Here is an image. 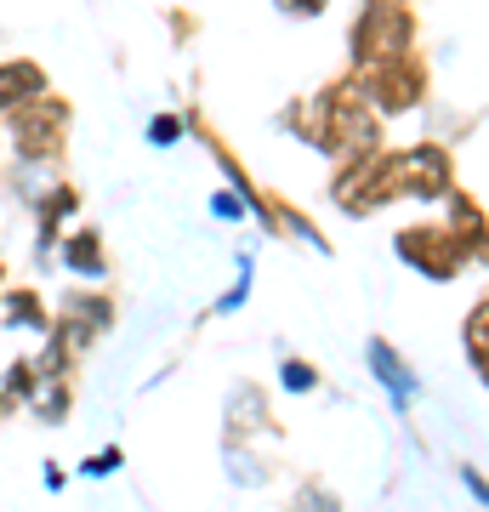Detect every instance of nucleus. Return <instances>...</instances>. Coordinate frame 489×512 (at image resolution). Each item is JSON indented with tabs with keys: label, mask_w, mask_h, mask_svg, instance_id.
I'll list each match as a JSON object with an SVG mask.
<instances>
[{
	"label": "nucleus",
	"mask_w": 489,
	"mask_h": 512,
	"mask_svg": "<svg viewBox=\"0 0 489 512\" xmlns=\"http://www.w3.org/2000/svg\"><path fill=\"white\" fill-rule=\"evenodd\" d=\"M416 0H364L353 29H347V63L353 69H370L381 57H399L416 52Z\"/></svg>",
	"instance_id": "2"
},
{
	"label": "nucleus",
	"mask_w": 489,
	"mask_h": 512,
	"mask_svg": "<svg viewBox=\"0 0 489 512\" xmlns=\"http://www.w3.org/2000/svg\"><path fill=\"white\" fill-rule=\"evenodd\" d=\"M319 365L313 359H296V353H279V387L285 393H296V399H308V393H319Z\"/></svg>",
	"instance_id": "19"
},
{
	"label": "nucleus",
	"mask_w": 489,
	"mask_h": 512,
	"mask_svg": "<svg viewBox=\"0 0 489 512\" xmlns=\"http://www.w3.org/2000/svg\"><path fill=\"white\" fill-rule=\"evenodd\" d=\"M6 285H12V279H6V262H0V291H6Z\"/></svg>",
	"instance_id": "29"
},
{
	"label": "nucleus",
	"mask_w": 489,
	"mask_h": 512,
	"mask_svg": "<svg viewBox=\"0 0 489 512\" xmlns=\"http://www.w3.org/2000/svg\"><path fill=\"white\" fill-rule=\"evenodd\" d=\"M23 410H29L40 427H63V421H69V410H74V387L69 382H46L35 399L23 404Z\"/></svg>",
	"instance_id": "16"
},
{
	"label": "nucleus",
	"mask_w": 489,
	"mask_h": 512,
	"mask_svg": "<svg viewBox=\"0 0 489 512\" xmlns=\"http://www.w3.org/2000/svg\"><path fill=\"white\" fill-rule=\"evenodd\" d=\"M120 308H114L109 291H63V308H57V336L69 342L80 359L97 348V336H109Z\"/></svg>",
	"instance_id": "7"
},
{
	"label": "nucleus",
	"mask_w": 489,
	"mask_h": 512,
	"mask_svg": "<svg viewBox=\"0 0 489 512\" xmlns=\"http://www.w3.org/2000/svg\"><path fill=\"white\" fill-rule=\"evenodd\" d=\"M205 211H211V217H217V222H251V205L239 200L234 188H217V194L205 200Z\"/></svg>",
	"instance_id": "23"
},
{
	"label": "nucleus",
	"mask_w": 489,
	"mask_h": 512,
	"mask_svg": "<svg viewBox=\"0 0 489 512\" xmlns=\"http://www.w3.org/2000/svg\"><path fill=\"white\" fill-rule=\"evenodd\" d=\"M40 92H52V80H46V69L35 57H0V120Z\"/></svg>",
	"instance_id": "12"
},
{
	"label": "nucleus",
	"mask_w": 489,
	"mask_h": 512,
	"mask_svg": "<svg viewBox=\"0 0 489 512\" xmlns=\"http://www.w3.org/2000/svg\"><path fill=\"white\" fill-rule=\"evenodd\" d=\"M290 512H342V495L330 490L325 478H302L290 495Z\"/></svg>",
	"instance_id": "22"
},
{
	"label": "nucleus",
	"mask_w": 489,
	"mask_h": 512,
	"mask_svg": "<svg viewBox=\"0 0 489 512\" xmlns=\"http://www.w3.org/2000/svg\"><path fill=\"white\" fill-rule=\"evenodd\" d=\"M69 126H74V103L57 92L29 97L23 109H12L0 120L6 143H12V160L18 165H46V171H63V154H69Z\"/></svg>",
	"instance_id": "1"
},
{
	"label": "nucleus",
	"mask_w": 489,
	"mask_h": 512,
	"mask_svg": "<svg viewBox=\"0 0 489 512\" xmlns=\"http://www.w3.org/2000/svg\"><path fill=\"white\" fill-rule=\"evenodd\" d=\"M35 262L40 268H52L57 262V245H63V234H69V222L80 217V188L69 183V177H57V183H46L35 194Z\"/></svg>",
	"instance_id": "8"
},
{
	"label": "nucleus",
	"mask_w": 489,
	"mask_h": 512,
	"mask_svg": "<svg viewBox=\"0 0 489 512\" xmlns=\"http://www.w3.org/2000/svg\"><path fill=\"white\" fill-rule=\"evenodd\" d=\"M222 467H228V484H239V490H256V484H268V467H262L251 450H239L234 439L222 444Z\"/></svg>",
	"instance_id": "20"
},
{
	"label": "nucleus",
	"mask_w": 489,
	"mask_h": 512,
	"mask_svg": "<svg viewBox=\"0 0 489 512\" xmlns=\"http://www.w3.org/2000/svg\"><path fill=\"white\" fill-rule=\"evenodd\" d=\"M273 12H279V18L308 23V18H325V12H330V0H273Z\"/></svg>",
	"instance_id": "25"
},
{
	"label": "nucleus",
	"mask_w": 489,
	"mask_h": 512,
	"mask_svg": "<svg viewBox=\"0 0 489 512\" xmlns=\"http://www.w3.org/2000/svg\"><path fill=\"white\" fill-rule=\"evenodd\" d=\"M461 484H467L472 501H484V507H489V478L478 473V467H461Z\"/></svg>",
	"instance_id": "26"
},
{
	"label": "nucleus",
	"mask_w": 489,
	"mask_h": 512,
	"mask_svg": "<svg viewBox=\"0 0 489 512\" xmlns=\"http://www.w3.org/2000/svg\"><path fill=\"white\" fill-rule=\"evenodd\" d=\"M0 330H23V336H46L52 330V308L35 285H6L0 291Z\"/></svg>",
	"instance_id": "11"
},
{
	"label": "nucleus",
	"mask_w": 489,
	"mask_h": 512,
	"mask_svg": "<svg viewBox=\"0 0 489 512\" xmlns=\"http://www.w3.org/2000/svg\"><path fill=\"white\" fill-rule=\"evenodd\" d=\"M40 387H46V376H40V365H35V359H12V365L0 370V393H6V399L29 404V399L40 393Z\"/></svg>",
	"instance_id": "18"
},
{
	"label": "nucleus",
	"mask_w": 489,
	"mask_h": 512,
	"mask_svg": "<svg viewBox=\"0 0 489 512\" xmlns=\"http://www.w3.org/2000/svg\"><path fill=\"white\" fill-rule=\"evenodd\" d=\"M143 137H148V148H177L182 137H188V114L154 109V114H148V126H143Z\"/></svg>",
	"instance_id": "21"
},
{
	"label": "nucleus",
	"mask_w": 489,
	"mask_h": 512,
	"mask_svg": "<svg viewBox=\"0 0 489 512\" xmlns=\"http://www.w3.org/2000/svg\"><path fill=\"white\" fill-rule=\"evenodd\" d=\"M364 365H370L376 387L387 393V399H393V410H399V416L421 399V376L410 370V359H404V353L393 348L387 336H370V342H364Z\"/></svg>",
	"instance_id": "9"
},
{
	"label": "nucleus",
	"mask_w": 489,
	"mask_h": 512,
	"mask_svg": "<svg viewBox=\"0 0 489 512\" xmlns=\"http://www.w3.org/2000/svg\"><path fill=\"white\" fill-rule=\"evenodd\" d=\"M387 183H393V200L444 205V194L455 188L450 143L421 137V143H410V148H387Z\"/></svg>",
	"instance_id": "4"
},
{
	"label": "nucleus",
	"mask_w": 489,
	"mask_h": 512,
	"mask_svg": "<svg viewBox=\"0 0 489 512\" xmlns=\"http://www.w3.org/2000/svg\"><path fill=\"white\" fill-rule=\"evenodd\" d=\"M251 285H256V251H239V279L211 302V319H228V313L245 308V302H251Z\"/></svg>",
	"instance_id": "17"
},
{
	"label": "nucleus",
	"mask_w": 489,
	"mask_h": 512,
	"mask_svg": "<svg viewBox=\"0 0 489 512\" xmlns=\"http://www.w3.org/2000/svg\"><path fill=\"white\" fill-rule=\"evenodd\" d=\"M461 342H467L472 370L489 382V296H478V302L467 308V319H461Z\"/></svg>",
	"instance_id": "15"
},
{
	"label": "nucleus",
	"mask_w": 489,
	"mask_h": 512,
	"mask_svg": "<svg viewBox=\"0 0 489 512\" xmlns=\"http://www.w3.org/2000/svg\"><path fill=\"white\" fill-rule=\"evenodd\" d=\"M251 439V433H273V416H268V399H262V387H234L228 393V439Z\"/></svg>",
	"instance_id": "13"
},
{
	"label": "nucleus",
	"mask_w": 489,
	"mask_h": 512,
	"mask_svg": "<svg viewBox=\"0 0 489 512\" xmlns=\"http://www.w3.org/2000/svg\"><path fill=\"white\" fill-rule=\"evenodd\" d=\"M120 467H126V450H120V444H109V450H97L91 461H80L86 478H109V473H120Z\"/></svg>",
	"instance_id": "24"
},
{
	"label": "nucleus",
	"mask_w": 489,
	"mask_h": 512,
	"mask_svg": "<svg viewBox=\"0 0 489 512\" xmlns=\"http://www.w3.org/2000/svg\"><path fill=\"white\" fill-rule=\"evenodd\" d=\"M57 268L80 285H109L114 279V262H109V245L97 228H69L63 245H57Z\"/></svg>",
	"instance_id": "10"
},
{
	"label": "nucleus",
	"mask_w": 489,
	"mask_h": 512,
	"mask_svg": "<svg viewBox=\"0 0 489 512\" xmlns=\"http://www.w3.org/2000/svg\"><path fill=\"white\" fill-rule=\"evenodd\" d=\"M273 211H279V234H290V239H302L313 256H330V239H325V228L302 211V205H290L285 194H273Z\"/></svg>",
	"instance_id": "14"
},
{
	"label": "nucleus",
	"mask_w": 489,
	"mask_h": 512,
	"mask_svg": "<svg viewBox=\"0 0 489 512\" xmlns=\"http://www.w3.org/2000/svg\"><path fill=\"white\" fill-rule=\"evenodd\" d=\"M393 251L410 274H421L427 285H455L472 268L467 245L450 234V222H404L393 234Z\"/></svg>",
	"instance_id": "5"
},
{
	"label": "nucleus",
	"mask_w": 489,
	"mask_h": 512,
	"mask_svg": "<svg viewBox=\"0 0 489 512\" xmlns=\"http://www.w3.org/2000/svg\"><path fill=\"white\" fill-rule=\"evenodd\" d=\"M12 410H18V399H6V393H0V421L12 416Z\"/></svg>",
	"instance_id": "28"
},
{
	"label": "nucleus",
	"mask_w": 489,
	"mask_h": 512,
	"mask_svg": "<svg viewBox=\"0 0 489 512\" xmlns=\"http://www.w3.org/2000/svg\"><path fill=\"white\" fill-rule=\"evenodd\" d=\"M330 200L347 217H376L381 205H393V183H387V143L364 148V154H342L330 171Z\"/></svg>",
	"instance_id": "6"
},
{
	"label": "nucleus",
	"mask_w": 489,
	"mask_h": 512,
	"mask_svg": "<svg viewBox=\"0 0 489 512\" xmlns=\"http://www.w3.org/2000/svg\"><path fill=\"white\" fill-rule=\"evenodd\" d=\"M40 473H46V490H63V484H69V473H63V461H46Z\"/></svg>",
	"instance_id": "27"
},
{
	"label": "nucleus",
	"mask_w": 489,
	"mask_h": 512,
	"mask_svg": "<svg viewBox=\"0 0 489 512\" xmlns=\"http://www.w3.org/2000/svg\"><path fill=\"white\" fill-rule=\"evenodd\" d=\"M353 86L364 92V103L381 114V120H399V114H416L427 109V63L416 52H399V57H381L370 69H347Z\"/></svg>",
	"instance_id": "3"
}]
</instances>
